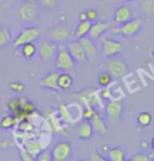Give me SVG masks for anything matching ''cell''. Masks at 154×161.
<instances>
[{
	"label": "cell",
	"instance_id": "21",
	"mask_svg": "<svg viewBox=\"0 0 154 161\" xmlns=\"http://www.w3.org/2000/svg\"><path fill=\"white\" fill-rule=\"evenodd\" d=\"M137 8L145 17L154 16V0H139Z\"/></svg>",
	"mask_w": 154,
	"mask_h": 161
},
{
	"label": "cell",
	"instance_id": "34",
	"mask_svg": "<svg viewBox=\"0 0 154 161\" xmlns=\"http://www.w3.org/2000/svg\"><path fill=\"white\" fill-rule=\"evenodd\" d=\"M150 155L144 152H139V153H135L132 155L130 158V161H150Z\"/></svg>",
	"mask_w": 154,
	"mask_h": 161
},
{
	"label": "cell",
	"instance_id": "36",
	"mask_svg": "<svg viewBox=\"0 0 154 161\" xmlns=\"http://www.w3.org/2000/svg\"><path fill=\"white\" fill-rule=\"evenodd\" d=\"M99 97H100V99L102 101H105V102H107V101H110L111 97H112V90L108 87L102 88V90L99 92Z\"/></svg>",
	"mask_w": 154,
	"mask_h": 161
},
{
	"label": "cell",
	"instance_id": "16",
	"mask_svg": "<svg viewBox=\"0 0 154 161\" xmlns=\"http://www.w3.org/2000/svg\"><path fill=\"white\" fill-rule=\"evenodd\" d=\"M76 136L82 141H89L94 136V130L90 121L82 120L76 126Z\"/></svg>",
	"mask_w": 154,
	"mask_h": 161
},
{
	"label": "cell",
	"instance_id": "33",
	"mask_svg": "<svg viewBox=\"0 0 154 161\" xmlns=\"http://www.w3.org/2000/svg\"><path fill=\"white\" fill-rule=\"evenodd\" d=\"M36 160L38 161H52V153L51 149H42L36 156Z\"/></svg>",
	"mask_w": 154,
	"mask_h": 161
},
{
	"label": "cell",
	"instance_id": "29",
	"mask_svg": "<svg viewBox=\"0 0 154 161\" xmlns=\"http://www.w3.org/2000/svg\"><path fill=\"white\" fill-rule=\"evenodd\" d=\"M8 109L11 111V114H13L16 117V114L20 110V99L19 97H13V99H11L8 103Z\"/></svg>",
	"mask_w": 154,
	"mask_h": 161
},
{
	"label": "cell",
	"instance_id": "25",
	"mask_svg": "<svg viewBox=\"0 0 154 161\" xmlns=\"http://www.w3.org/2000/svg\"><path fill=\"white\" fill-rule=\"evenodd\" d=\"M24 149L32 154L36 160V156L42 151V146L38 140H30L24 143Z\"/></svg>",
	"mask_w": 154,
	"mask_h": 161
},
{
	"label": "cell",
	"instance_id": "20",
	"mask_svg": "<svg viewBox=\"0 0 154 161\" xmlns=\"http://www.w3.org/2000/svg\"><path fill=\"white\" fill-rule=\"evenodd\" d=\"M105 157L109 161H125L126 160V151L121 146H114L108 151Z\"/></svg>",
	"mask_w": 154,
	"mask_h": 161
},
{
	"label": "cell",
	"instance_id": "43",
	"mask_svg": "<svg viewBox=\"0 0 154 161\" xmlns=\"http://www.w3.org/2000/svg\"><path fill=\"white\" fill-rule=\"evenodd\" d=\"M118 0H111V2H113V3H115V2H117Z\"/></svg>",
	"mask_w": 154,
	"mask_h": 161
},
{
	"label": "cell",
	"instance_id": "31",
	"mask_svg": "<svg viewBox=\"0 0 154 161\" xmlns=\"http://www.w3.org/2000/svg\"><path fill=\"white\" fill-rule=\"evenodd\" d=\"M97 113V110H96V108L92 107V106H89L87 105V107L84 109V111H82V120H87V121H91L94 118V116Z\"/></svg>",
	"mask_w": 154,
	"mask_h": 161
},
{
	"label": "cell",
	"instance_id": "35",
	"mask_svg": "<svg viewBox=\"0 0 154 161\" xmlns=\"http://www.w3.org/2000/svg\"><path fill=\"white\" fill-rule=\"evenodd\" d=\"M85 17H87L88 20H90V21H96V20L98 19V11L95 10V8H88V10L85 11Z\"/></svg>",
	"mask_w": 154,
	"mask_h": 161
},
{
	"label": "cell",
	"instance_id": "5",
	"mask_svg": "<svg viewBox=\"0 0 154 161\" xmlns=\"http://www.w3.org/2000/svg\"><path fill=\"white\" fill-rule=\"evenodd\" d=\"M40 29L36 25H28L21 29L15 38H13L12 46L14 48H20L28 42H36L40 39Z\"/></svg>",
	"mask_w": 154,
	"mask_h": 161
},
{
	"label": "cell",
	"instance_id": "11",
	"mask_svg": "<svg viewBox=\"0 0 154 161\" xmlns=\"http://www.w3.org/2000/svg\"><path fill=\"white\" fill-rule=\"evenodd\" d=\"M68 50L71 54V56L73 57V59L76 62V64H85L87 63L89 58H88L87 54L85 52V49L82 47L81 42L79 39H71L67 42Z\"/></svg>",
	"mask_w": 154,
	"mask_h": 161
},
{
	"label": "cell",
	"instance_id": "3",
	"mask_svg": "<svg viewBox=\"0 0 154 161\" xmlns=\"http://www.w3.org/2000/svg\"><path fill=\"white\" fill-rule=\"evenodd\" d=\"M42 8L38 1L23 0L18 7V15L23 22H33L40 16Z\"/></svg>",
	"mask_w": 154,
	"mask_h": 161
},
{
	"label": "cell",
	"instance_id": "4",
	"mask_svg": "<svg viewBox=\"0 0 154 161\" xmlns=\"http://www.w3.org/2000/svg\"><path fill=\"white\" fill-rule=\"evenodd\" d=\"M45 37L55 42L56 44H67L69 40L74 38V34L65 24L58 22L48 29L45 32Z\"/></svg>",
	"mask_w": 154,
	"mask_h": 161
},
{
	"label": "cell",
	"instance_id": "42",
	"mask_svg": "<svg viewBox=\"0 0 154 161\" xmlns=\"http://www.w3.org/2000/svg\"><path fill=\"white\" fill-rule=\"evenodd\" d=\"M150 146H151V148H152V151H153V153H154V136L152 137V139H151Z\"/></svg>",
	"mask_w": 154,
	"mask_h": 161
},
{
	"label": "cell",
	"instance_id": "19",
	"mask_svg": "<svg viewBox=\"0 0 154 161\" xmlns=\"http://www.w3.org/2000/svg\"><path fill=\"white\" fill-rule=\"evenodd\" d=\"M91 25H92V21H90V20H88V19L79 20L78 25H76L75 32H74V38L81 39V38H84V37L88 36Z\"/></svg>",
	"mask_w": 154,
	"mask_h": 161
},
{
	"label": "cell",
	"instance_id": "23",
	"mask_svg": "<svg viewBox=\"0 0 154 161\" xmlns=\"http://www.w3.org/2000/svg\"><path fill=\"white\" fill-rule=\"evenodd\" d=\"M20 53L24 59H31L37 54V44L36 42H28L20 47Z\"/></svg>",
	"mask_w": 154,
	"mask_h": 161
},
{
	"label": "cell",
	"instance_id": "10",
	"mask_svg": "<svg viewBox=\"0 0 154 161\" xmlns=\"http://www.w3.org/2000/svg\"><path fill=\"white\" fill-rule=\"evenodd\" d=\"M57 45L55 42L51 40L49 38H42L38 40L37 44V54L39 58L42 60H48L51 58H54L57 50Z\"/></svg>",
	"mask_w": 154,
	"mask_h": 161
},
{
	"label": "cell",
	"instance_id": "27",
	"mask_svg": "<svg viewBox=\"0 0 154 161\" xmlns=\"http://www.w3.org/2000/svg\"><path fill=\"white\" fill-rule=\"evenodd\" d=\"M58 113H59V117H60L61 122H64V124H70V123L72 122V114H71V111L69 110V108L67 107L65 104L59 105Z\"/></svg>",
	"mask_w": 154,
	"mask_h": 161
},
{
	"label": "cell",
	"instance_id": "2",
	"mask_svg": "<svg viewBox=\"0 0 154 161\" xmlns=\"http://www.w3.org/2000/svg\"><path fill=\"white\" fill-rule=\"evenodd\" d=\"M55 67L60 72H72L76 67V62L73 59L65 44H58L55 54Z\"/></svg>",
	"mask_w": 154,
	"mask_h": 161
},
{
	"label": "cell",
	"instance_id": "40",
	"mask_svg": "<svg viewBox=\"0 0 154 161\" xmlns=\"http://www.w3.org/2000/svg\"><path fill=\"white\" fill-rule=\"evenodd\" d=\"M78 18H79V20H85V19H87V17H85V11H84V12H80V13H79Z\"/></svg>",
	"mask_w": 154,
	"mask_h": 161
},
{
	"label": "cell",
	"instance_id": "9",
	"mask_svg": "<svg viewBox=\"0 0 154 161\" xmlns=\"http://www.w3.org/2000/svg\"><path fill=\"white\" fill-rule=\"evenodd\" d=\"M53 161H67L73 157V145L68 141H58L51 148Z\"/></svg>",
	"mask_w": 154,
	"mask_h": 161
},
{
	"label": "cell",
	"instance_id": "18",
	"mask_svg": "<svg viewBox=\"0 0 154 161\" xmlns=\"http://www.w3.org/2000/svg\"><path fill=\"white\" fill-rule=\"evenodd\" d=\"M57 84L61 91H68L72 89L74 85V79L69 72H59Z\"/></svg>",
	"mask_w": 154,
	"mask_h": 161
},
{
	"label": "cell",
	"instance_id": "38",
	"mask_svg": "<svg viewBox=\"0 0 154 161\" xmlns=\"http://www.w3.org/2000/svg\"><path fill=\"white\" fill-rule=\"evenodd\" d=\"M20 157H21V160H24V161H33L35 160V157L33 156L31 153H28V151H22L20 153Z\"/></svg>",
	"mask_w": 154,
	"mask_h": 161
},
{
	"label": "cell",
	"instance_id": "13",
	"mask_svg": "<svg viewBox=\"0 0 154 161\" xmlns=\"http://www.w3.org/2000/svg\"><path fill=\"white\" fill-rule=\"evenodd\" d=\"M58 75H59L58 70L50 71V72H48L41 77L40 80H39V85H40L41 88L47 89V90L53 91V92H59L60 89H59L58 84H57Z\"/></svg>",
	"mask_w": 154,
	"mask_h": 161
},
{
	"label": "cell",
	"instance_id": "8",
	"mask_svg": "<svg viewBox=\"0 0 154 161\" xmlns=\"http://www.w3.org/2000/svg\"><path fill=\"white\" fill-rule=\"evenodd\" d=\"M105 119L110 123H119L121 122L124 116V104L121 101L110 100L107 101L105 105Z\"/></svg>",
	"mask_w": 154,
	"mask_h": 161
},
{
	"label": "cell",
	"instance_id": "30",
	"mask_svg": "<svg viewBox=\"0 0 154 161\" xmlns=\"http://www.w3.org/2000/svg\"><path fill=\"white\" fill-rule=\"evenodd\" d=\"M38 2L42 10L48 11V12L53 11L58 5V0H38Z\"/></svg>",
	"mask_w": 154,
	"mask_h": 161
},
{
	"label": "cell",
	"instance_id": "37",
	"mask_svg": "<svg viewBox=\"0 0 154 161\" xmlns=\"http://www.w3.org/2000/svg\"><path fill=\"white\" fill-rule=\"evenodd\" d=\"M90 160H100V161H105L108 160L107 157L105 156V155H101L100 153H98V152L96 151H93V153L90 155Z\"/></svg>",
	"mask_w": 154,
	"mask_h": 161
},
{
	"label": "cell",
	"instance_id": "14",
	"mask_svg": "<svg viewBox=\"0 0 154 161\" xmlns=\"http://www.w3.org/2000/svg\"><path fill=\"white\" fill-rule=\"evenodd\" d=\"M134 17V13L128 5L121 4L118 5L115 8L113 14V21L115 22V25H121L125 22L129 21L130 19H132Z\"/></svg>",
	"mask_w": 154,
	"mask_h": 161
},
{
	"label": "cell",
	"instance_id": "1",
	"mask_svg": "<svg viewBox=\"0 0 154 161\" xmlns=\"http://www.w3.org/2000/svg\"><path fill=\"white\" fill-rule=\"evenodd\" d=\"M144 28V20L141 17L134 16L129 21L125 22L121 25H116V27L110 28V30L107 33L114 34V35L121 36L124 38H134L141 32Z\"/></svg>",
	"mask_w": 154,
	"mask_h": 161
},
{
	"label": "cell",
	"instance_id": "28",
	"mask_svg": "<svg viewBox=\"0 0 154 161\" xmlns=\"http://www.w3.org/2000/svg\"><path fill=\"white\" fill-rule=\"evenodd\" d=\"M97 83L101 88L109 87V86L113 83V76L108 72V71H104L100 72L97 76Z\"/></svg>",
	"mask_w": 154,
	"mask_h": 161
},
{
	"label": "cell",
	"instance_id": "7",
	"mask_svg": "<svg viewBox=\"0 0 154 161\" xmlns=\"http://www.w3.org/2000/svg\"><path fill=\"white\" fill-rule=\"evenodd\" d=\"M105 71H108L113 79H121L129 72V65L124 58L115 56L107 59Z\"/></svg>",
	"mask_w": 154,
	"mask_h": 161
},
{
	"label": "cell",
	"instance_id": "15",
	"mask_svg": "<svg viewBox=\"0 0 154 161\" xmlns=\"http://www.w3.org/2000/svg\"><path fill=\"white\" fill-rule=\"evenodd\" d=\"M91 124H92L94 134L98 135V136H105L109 131V127H108V121L107 119L100 114L97 111L94 118L90 121Z\"/></svg>",
	"mask_w": 154,
	"mask_h": 161
},
{
	"label": "cell",
	"instance_id": "45",
	"mask_svg": "<svg viewBox=\"0 0 154 161\" xmlns=\"http://www.w3.org/2000/svg\"><path fill=\"white\" fill-rule=\"evenodd\" d=\"M35 1H38V0H35Z\"/></svg>",
	"mask_w": 154,
	"mask_h": 161
},
{
	"label": "cell",
	"instance_id": "17",
	"mask_svg": "<svg viewBox=\"0 0 154 161\" xmlns=\"http://www.w3.org/2000/svg\"><path fill=\"white\" fill-rule=\"evenodd\" d=\"M82 45V47L85 49V52L87 54L88 58H91V57L95 56L96 53L98 52L99 48H98V45H97V42H95V40L89 38L88 36L84 37V38L79 39Z\"/></svg>",
	"mask_w": 154,
	"mask_h": 161
},
{
	"label": "cell",
	"instance_id": "24",
	"mask_svg": "<svg viewBox=\"0 0 154 161\" xmlns=\"http://www.w3.org/2000/svg\"><path fill=\"white\" fill-rule=\"evenodd\" d=\"M152 123V114L149 111H141L136 117V124L139 129L149 127Z\"/></svg>",
	"mask_w": 154,
	"mask_h": 161
},
{
	"label": "cell",
	"instance_id": "6",
	"mask_svg": "<svg viewBox=\"0 0 154 161\" xmlns=\"http://www.w3.org/2000/svg\"><path fill=\"white\" fill-rule=\"evenodd\" d=\"M99 40H100L99 49L105 58L108 59L118 56L122 52V44L119 40L111 38L109 36H101Z\"/></svg>",
	"mask_w": 154,
	"mask_h": 161
},
{
	"label": "cell",
	"instance_id": "12",
	"mask_svg": "<svg viewBox=\"0 0 154 161\" xmlns=\"http://www.w3.org/2000/svg\"><path fill=\"white\" fill-rule=\"evenodd\" d=\"M111 25L109 21L107 20H96V21L92 22L89 31V34H88V37L95 42L100 39L101 36H104L108 31L110 30Z\"/></svg>",
	"mask_w": 154,
	"mask_h": 161
},
{
	"label": "cell",
	"instance_id": "44",
	"mask_svg": "<svg viewBox=\"0 0 154 161\" xmlns=\"http://www.w3.org/2000/svg\"><path fill=\"white\" fill-rule=\"evenodd\" d=\"M126 1H128V2H132V1H135V0H126Z\"/></svg>",
	"mask_w": 154,
	"mask_h": 161
},
{
	"label": "cell",
	"instance_id": "39",
	"mask_svg": "<svg viewBox=\"0 0 154 161\" xmlns=\"http://www.w3.org/2000/svg\"><path fill=\"white\" fill-rule=\"evenodd\" d=\"M18 1L19 0H5L4 3H3V8H10L11 7H13V5Z\"/></svg>",
	"mask_w": 154,
	"mask_h": 161
},
{
	"label": "cell",
	"instance_id": "32",
	"mask_svg": "<svg viewBox=\"0 0 154 161\" xmlns=\"http://www.w3.org/2000/svg\"><path fill=\"white\" fill-rule=\"evenodd\" d=\"M8 88L16 93H22L25 89V85L20 82H12L8 84Z\"/></svg>",
	"mask_w": 154,
	"mask_h": 161
},
{
	"label": "cell",
	"instance_id": "22",
	"mask_svg": "<svg viewBox=\"0 0 154 161\" xmlns=\"http://www.w3.org/2000/svg\"><path fill=\"white\" fill-rule=\"evenodd\" d=\"M12 42H13V36L10 29L0 25V50L1 49H5L10 45H12Z\"/></svg>",
	"mask_w": 154,
	"mask_h": 161
},
{
	"label": "cell",
	"instance_id": "26",
	"mask_svg": "<svg viewBox=\"0 0 154 161\" xmlns=\"http://www.w3.org/2000/svg\"><path fill=\"white\" fill-rule=\"evenodd\" d=\"M16 123L17 118L13 114H5L0 121V127H1V129H4V130H8V129H12L16 125Z\"/></svg>",
	"mask_w": 154,
	"mask_h": 161
},
{
	"label": "cell",
	"instance_id": "41",
	"mask_svg": "<svg viewBox=\"0 0 154 161\" xmlns=\"http://www.w3.org/2000/svg\"><path fill=\"white\" fill-rule=\"evenodd\" d=\"M109 149H110V148L108 147V145H107V144H105V145H102V146H101V152H105V154L108 153V151H109Z\"/></svg>",
	"mask_w": 154,
	"mask_h": 161
}]
</instances>
